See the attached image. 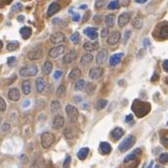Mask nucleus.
<instances>
[{"mask_svg":"<svg viewBox=\"0 0 168 168\" xmlns=\"http://www.w3.org/2000/svg\"><path fill=\"white\" fill-rule=\"evenodd\" d=\"M132 111L138 117H144L150 111V105L149 103H145L139 100H135L132 104Z\"/></svg>","mask_w":168,"mask_h":168,"instance_id":"nucleus-1","label":"nucleus"},{"mask_svg":"<svg viewBox=\"0 0 168 168\" xmlns=\"http://www.w3.org/2000/svg\"><path fill=\"white\" fill-rule=\"evenodd\" d=\"M136 143V137L133 135H129L127 136L124 140L119 144L118 146V150L121 153H125L127 150H129Z\"/></svg>","mask_w":168,"mask_h":168,"instance_id":"nucleus-2","label":"nucleus"},{"mask_svg":"<svg viewBox=\"0 0 168 168\" xmlns=\"http://www.w3.org/2000/svg\"><path fill=\"white\" fill-rule=\"evenodd\" d=\"M37 72H38L37 66L31 64V65H27L25 67H23L20 69V74L22 76H34V75H36Z\"/></svg>","mask_w":168,"mask_h":168,"instance_id":"nucleus-3","label":"nucleus"},{"mask_svg":"<svg viewBox=\"0 0 168 168\" xmlns=\"http://www.w3.org/2000/svg\"><path fill=\"white\" fill-rule=\"evenodd\" d=\"M55 142V136L50 132H45L41 135V146L44 149H49Z\"/></svg>","mask_w":168,"mask_h":168,"instance_id":"nucleus-4","label":"nucleus"},{"mask_svg":"<svg viewBox=\"0 0 168 168\" xmlns=\"http://www.w3.org/2000/svg\"><path fill=\"white\" fill-rule=\"evenodd\" d=\"M66 113L68 114V117L71 120V122H76L78 118V111L76 108L72 105H68L66 107Z\"/></svg>","mask_w":168,"mask_h":168,"instance_id":"nucleus-5","label":"nucleus"},{"mask_svg":"<svg viewBox=\"0 0 168 168\" xmlns=\"http://www.w3.org/2000/svg\"><path fill=\"white\" fill-rule=\"evenodd\" d=\"M42 56H43V51L40 47H36V48L32 49L31 51L28 52V54H27V58L32 61L41 59Z\"/></svg>","mask_w":168,"mask_h":168,"instance_id":"nucleus-6","label":"nucleus"},{"mask_svg":"<svg viewBox=\"0 0 168 168\" xmlns=\"http://www.w3.org/2000/svg\"><path fill=\"white\" fill-rule=\"evenodd\" d=\"M64 51H65V46H63V45L56 46V47L50 49V51H49V57L53 58V59H56V58H58L61 54L64 53Z\"/></svg>","mask_w":168,"mask_h":168,"instance_id":"nucleus-7","label":"nucleus"},{"mask_svg":"<svg viewBox=\"0 0 168 168\" xmlns=\"http://www.w3.org/2000/svg\"><path fill=\"white\" fill-rule=\"evenodd\" d=\"M50 40L52 43L54 44H59V43H62L66 40V36L65 34L63 32H56L54 34H52L51 37H50Z\"/></svg>","mask_w":168,"mask_h":168,"instance_id":"nucleus-8","label":"nucleus"},{"mask_svg":"<svg viewBox=\"0 0 168 168\" xmlns=\"http://www.w3.org/2000/svg\"><path fill=\"white\" fill-rule=\"evenodd\" d=\"M130 19H131V16H130L129 13H127V12L122 13V14L119 16V18H118V26L120 27H125L129 23Z\"/></svg>","mask_w":168,"mask_h":168,"instance_id":"nucleus-9","label":"nucleus"},{"mask_svg":"<svg viewBox=\"0 0 168 168\" xmlns=\"http://www.w3.org/2000/svg\"><path fill=\"white\" fill-rule=\"evenodd\" d=\"M103 75V69L101 68H93L89 72V77L91 79H99Z\"/></svg>","mask_w":168,"mask_h":168,"instance_id":"nucleus-10","label":"nucleus"},{"mask_svg":"<svg viewBox=\"0 0 168 168\" xmlns=\"http://www.w3.org/2000/svg\"><path fill=\"white\" fill-rule=\"evenodd\" d=\"M107 57H108V51L106 49H102L99 53H98L96 58V62L98 65H103V64L106 62Z\"/></svg>","mask_w":168,"mask_h":168,"instance_id":"nucleus-11","label":"nucleus"},{"mask_svg":"<svg viewBox=\"0 0 168 168\" xmlns=\"http://www.w3.org/2000/svg\"><path fill=\"white\" fill-rule=\"evenodd\" d=\"M119 40H120V33L118 31H113L108 38L107 42L109 45H115L119 42Z\"/></svg>","mask_w":168,"mask_h":168,"instance_id":"nucleus-12","label":"nucleus"},{"mask_svg":"<svg viewBox=\"0 0 168 168\" xmlns=\"http://www.w3.org/2000/svg\"><path fill=\"white\" fill-rule=\"evenodd\" d=\"M61 9V6H60V4L58 3V2H53V3H51L50 4V6L48 8V11H47V16L48 17H51V16H53L54 14L58 13L60 11Z\"/></svg>","mask_w":168,"mask_h":168,"instance_id":"nucleus-13","label":"nucleus"},{"mask_svg":"<svg viewBox=\"0 0 168 168\" xmlns=\"http://www.w3.org/2000/svg\"><path fill=\"white\" fill-rule=\"evenodd\" d=\"M85 35H87L90 39L92 40H95L98 38V32H97V30L94 27H86L85 30L83 31Z\"/></svg>","mask_w":168,"mask_h":168,"instance_id":"nucleus-14","label":"nucleus"},{"mask_svg":"<svg viewBox=\"0 0 168 168\" xmlns=\"http://www.w3.org/2000/svg\"><path fill=\"white\" fill-rule=\"evenodd\" d=\"M64 124H65V119L62 115H56L53 120V127L55 129H61L63 128Z\"/></svg>","mask_w":168,"mask_h":168,"instance_id":"nucleus-15","label":"nucleus"},{"mask_svg":"<svg viewBox=\"0 0 168 168\" xmlns=\"http://www.w3.org/2000/svg\"><path fill=\"white\" fill-rule=\"evenodd\" d=\"M123 57V53H117V54H114L111 57V59H109V65L113 66V67H115L117 66L118 64L121 62V59H122Z\"/></svg>","mask_w":168,"mask_h":168,"instance_id":"nucleus-16","label":"nucleus"},{"mask_svg":"<svg viewBox=\"0 0 168 168\" xmlns=\"http://www.w3.org/2000/svg\"><path fill=\"white\" fill-rule=\"evenodd\" d=\"M75 58H76V51L72 50L68 54H67L63 58V62H64V64H67L68 65V64L72 63L75 60Z\"/></svg>","mask_w":168,"mask_h":168,"instance_id":"nucleus-17","label":"nucleus"},{"mask_svg":"<svg viewBox=\"0 0 168 168\" xmlns=\"http://www.w3.org/2000/svg\"><path fill=\"white\" fill-rule=\"evenodd\" d=\"M83 48H84V50L88 51V52L95 51V50H97L98 48H99V43H98L97 41H95V42L87 41V42L84 43Z\"/></svg>","mask_w":168,"mask_h":168,"instance_id":"nucleus-18","label":"nucleus"},{"mask_svg":"<svg viewBox=\"0 0 168 168\" xmlns=\"http://www.w3.org/2000/svg\"><path fill=\"white\" fill-rule=\"evenodd\" d=\"M123 133H124V131L122 128H120V127H115V128L112 131V137L114 141H117L123 136Z\"/></svg>","mask_w":168,"mask_h":168,"instance_id":"nucleus-19","label":"nucleus"},{"mask_svg":"<svg viewBox=\"0 0 168 168\" xmlns=\"http://www.w3.org/2000/svg\"><path fill=\"white\" fill-rule=\"evenodd\" d=\"M8 97L10 100H12L14 102H17L20 99V92L17 88H12L9 90V93H8Z\"/></svg>","mask_w":168,"mask_h":168,"instance_id":"nucleus-20","label":"nucleus"},{"mask_svg":"<svg viewBox=\"0 0 168 168\" xmlns=\"http://www.w3.org/2000/svg\"><path fill=\"white\" fill-rule=\"evenodd\" d=\"M161 39H167L168 38V24L164 23L163 25L160 27V31H159V35Z\"/></svg>","mask_w":168,"mask_h":168,"instance_id":"nucleus-21","label":"nucleus"},{"mask_svg":"<svg viewBox=\"0 0 168 168\" xmlns=\"http://www.w3.org/2000/svg\"><path fill=\"white\" fill-rule=\"evenodd\" d=\"M93 61V55L92 54H85L81 57L80 59V65L82 66H87L89 64Z\"/></svg>","mask_w":168,"mask_h":168,"instance_id":"nucleus-22","label":"nucleus"},{"mask_svg":"<svg viewBox=\"0 0 168 168\" xmlns=\"http://www.w3.org/2000/svg\"><path fill=\"white\" fill-rule=\"evenodd\" d=\"M31 27H22L21 30H20V33H21V35L22 37L24 38V39H28L30 38V36L31 35Z\"/></svg>","mask_w":168,"mask_h":168,"instance_id":"nucleus-23","label":"nucleus"},{"mask_svg":"<svg viewBox=\"0 0 168 168\" xmlns=\"http://www.w3.org/2000/svg\"><path fill=\"white\" fill-rule=\"evenodd\" d=\"M100 150L103 154H108L112 152V147L111 145H109V143L107 142H102L100 144Z\"/></svg>","mask_w":168,"mask_h":168,"instance_id":"nucleus-24","label":"nucleus"},{"mask_svg":"<svg viewBox=\"0 0 168 168\" xmlns=\"http://www.w3.org/2000/svg\"><path fill=\"white\" fill-rule=\"evenodd\" d=\"M52 69H53V64H52L51 62H49V61H46L44 63L43 67H42V72H43V74H45V75L50 74L51 72H52Z\"/></svg>","mask_w":168,"mask_h":168,"instance_id":"nucleus-25","label":"nucleus"},{"mask_svg":"<svg viewBox=\"0 0 168 168\" xmlns=\"http://www.w3.org/2000/svg\"><path fill=\"white\" fill-rule=\"evenodd\" d=\"M46 88V81L42 78L40 77L36 80V89L39 93H42L44 91V89Z\"/></svg>","mask_w":168,"mask_h":168,"instance_id":"nucleus-26","label":"nucleus"},{"mask_svg":"<svg viewBox=\"0 0 168 168\" xmlns=\"http://www.w3.org/2000/svg\"><path fill=\"white\" fill-rule=\"evenodd\" d=\"M80 75H81V72H80V69L77 68H74L72 69V72H69L68 74V78L71 79V80H73V79H76L78 77H80Z\"/></svg>","mask_w":168,"mask_h":168,"instance_id":"nucleus-27","label":"nucleus"},{"mask_svg":"<svg viewBox=\"0 0 168 168\" xmlns=\"http://www.w3.org/2000/svg\"><path fill=\"white\" fill-rule=\"evenodd\" d=\"M140 153H141V150L140 149H136L134 152H132L130 154H128V155L126 156V158H124V162H125V163H127V162H129V161H131L133 159H135L137 158V155Z\"/></svg>","mask_w":168,"mask_h":168,"instance_id":"nucleus-28","label":"nucleus"},{"mask_svg":"<svg viewBox=\"0 0 168 168\" xmlns=\"http://www.w3.org/2000/svg\"><path fill=\"white\" fill-rule=\"evenodd\" d=\"M89 154V149L88 148H82L79 150V152L77 153V156L80 160H84L86 158H87V155Z\"/></svg>","mask_w":168,"mask_h":168,"instance_id":"nucleus-29","label":"nucleus"},{"mask_svg":"<svg viewBox=\"0 0 168 168\" xmlns=\"http://www.w3.org/2000/svg\"><path fill=\"white\" fill-rule=\"evenodd\" d=\"M31 81L30 80H25L24 82H23V92H24V94L28 95L31 93Z\"/></svg>","mask_w":168,"mask_h":168,"instance_id":"nucleus-30","label":"nucleus"},{"mask_svg":"<svg viewBox=\"0 0 168 168\" xmlns=\"http://www.w3.org/2000/svg\"><path fill=\"white\" fill-rule=\"evenodd\" d=\"M105 23H106V26L108 27H113V25H114V17H113V15L109 14V15L106 16Z\"/></svg>","mask_w":168,"mask_h":168,"instance_id":"nucleus-31","label":"nucleus"},{"mask_svg":"<svg viewBox=\"0 0 168 168\" xmlns=\"http://www.w3.org/2000/svg\"><path fill=\"white\" fill-rule=\"evenodd\" d=\"M50 108H51V112L53 113H57V112H59V109H60V108H61L60 102H59V101H57V100L52 101Z\"/></svg>","mask_w":168,"mask_h":168,"instance_id":"nucleus-32","label":"nucleus"},{"mask_svg":"<svg viewBox=\"0 0 168 168\" xmlns=\"http://www.w3.org/2000/svg\"><path fill=\"white\" fill-rule=\"evenodd\" d=\"M107 105H108V101L107 100H99V101H97L95 108H96L97 111H100V109H103Z\"/></svg>","mask_w":168,"mask_h":168,"instance_id":"nucleus-33","label":"nucleus"},{"mask_svg":"<svg viewBox=\"0 0 168 168\" xmlns=\"http://www.w3.org/2000/svg\"><path fill=\"white\" fill-rule=\"evenodd\" d=\"M20 43L18 41H11L7 44V50L8 51H14V50H17L19 47Z\"/></svg>","mask_w":168,"mask_h":168,"instance_id":"nucleus-34","label":"nucleus"},{"mask_svg":"<svg viewBox=\"0 0 168 168\" xmlns=\"http://www.w3.org/2000/svg\"><path fill=\"white\" fill-rule=\"evenodd\" d=\"M133 27H134L135 28H137V30H139V28H142V27H143V19L137 17V18L133 21Z\"/></svg>","mask_w":168,"mask_h":168,"instance_id":"nucleus-35","label":"nucleus"},{"mask_svg":"<svg viewBox=\"0 0 168 168\" xmlns=\"http://www.w3.org/2000/svg\"><path fill=\"white\" fill-rule=\"evenodd\" d=\"M64 134H65V136L68 139H72L75 137V132L72 128H67L65 130V132H64Z\"/></svg>","mask_w":168,"mask_h":168,"instance_id":"nucleus-36","label":"nucleus"},{"mask_svg":"<svg viewBox=\"0 0 168 168\" xmlns=\"http://www.w3.org/2000/svg\"><path fill=\"white\" fill-rule=\"evenodd\" d=\"M65 93H66V87H65V85L61 84L59 87H58V89H57L56 95L58 97H64V96H65Z\"/></svg>","mask_w":168,"mask_h":168,"instance_id":"nucleus-37","label":"nucleus"},{"mask_svg":"<svg viewBox=\"0 0 168 168\" xmlns=\"http://www.w3.org/2000/svg\"><path fill=\"white\" fill-rule=\"evenodd\" d=\"M108 8L111 10L118 9L119 8V0H113V1H111V3L108 5Z\"/></svg>","mask_w":168,"mask_h":168,"instance_id":"nucleus-38","label":"nucleus"},{"mask_svg":"<svg viewBox=\"0 0 168 168\" xmlns=\"http://www.w3.org/2000/svg\"><path fill=\"white\" fill-rule=\"evenodd\" d=\"M84 87H85V81L82 80V79H80V80L77 81L76 84H75L74 89H75V90H77V91H79V90H83Z\"/></svg>","mask_w":168,"mask_h":168,"instance_id":"nucleus-39","label":"nucleus"},{"mask_svg":"<svg viewBox=\"0 0 168 168\" xmlns=\"http://www.w3.org/2000/svg\"><path fill=\"white\" fill-rule=\"evenodd\" d=\"M71 40L74 43V44H77L80 40V36H79V33L78 32H74L72 35L71 36Z\"/></svg>","mask_w":168,"mask_h":168,"instance_id":"nucleus-40","label":"nucleus"},{"mask_svg":"<svg viewBox=\"0 0 168 168\" xmlns=\"http://www.w3.org/2000/svg\"><path fill=\"white\" fill-rule=\"evenodd\" d=\"M71 161H72V158L69 155H68L65 161L63 163V168H69V165H71Z\"/></svg>","mask_w":168,"mask_h":168,"instance_id":"nucleus-41","label":"nucleus"},{"mask_svg":"<svg viewBox=\"0 0 168 168\" xmlns=\"http://www.w3.org/2000/svg\"><path fill=\"white\" fill-rule=\"evenodd\" d=\"M159 161L162 162V163H167L168 162V154L167 153L161 154L159 156Z\"/></svg>","mask_w":168,"mask_h":168,"instance_id":"nucleus-42","label":"nucleus"},{"mask_svg":"<svg viewBox=\"0 0 168 168\" xmlns=\"http://www.w3.org/2000/svg\"><path fill=\"white\" fill-rule=\"evenodd\" d=\"M16 58L15 57H9L8 60H7V65L9 67H14L16 65Z\"/></svg>","mask_w":168,"mask_h":168,"instance_id":"nucleus-43","label":"nucleus"},{"mask_svg":"<svg viewBox=\"0 0 168 168\" xmlns=\"http://www.w3.org/2000/svg\"><path fill=\"white\" fill-rule=\"evenodd\" d=\"M1 131H2L3 134H4V133H8L10 131V124L6 123V122L3 123L2 126H1Z\"/></svg>","mask_w":168,"mask_h":168,"instance_id":"nucleus-44","label":"nucleus"},{"mask_svg":"<svg viewBox=\"0 0 168 168\" xmlns=\"http://www.w3.org/2000/svg\"><path fill=\"white\" fill-rule=\"evenodd\" d=\"M107 1H108V0H97L96 4H95V7L96 8H101L107 3Z\"/></svg>","mask_w":168,"mask_h":168,"instance_id":"nucleus-45","label":"nucleus"},{"mask_svg":"<svg viewBox=\"0 0 168 168\" xmlns=\"http://www.w3.org/2000/svg\"><path fill=\"white\" fill-rule=\"evenodd\" d=\"M22 8H23V6L21 3H16L12 8V11L13 12H19V11L22 10Z\"/></svg>","mask_w":168,"mask_h":168,"instance_id":"nucleus-46","label":"nucleus"},{"mask_svg":"<svg viewBox=\"0 0 168 168\" xmlns=\"http://www.w3.org/2000/svg\"><path fill=\"white\" fill-rule=\"evenodd\" d=\"M131 36V31H125V33H124V39H123V43L124 44H126L127 43V41H128V39H129V37Z\"/></svg>","mask_w":168,"mask_h":168,"instance_id":"nucleus-47","label":"nucleus"},{"mask_svg":"<svg viewBox=\"0 0 168 168\" xmlns=\"http://www.w3.org/2000/svg\"><path fill=\"white\" fill-rule=\"evenodd\" d=\"M109 27H105V28H103L102 30V32H101V36L103 37V38H106V37H108V35H109Z\"/></svg>","mask_w":168,"mask_h":168,"instance_id":"nucleus-48","label":"nucleus"},{"mask_svg":"<svg viewBox=\"0 0 168 168\" xmlns=\"http://www.w3.org/2000/svg\"><path fill=\"white\" fill-rule=\"evenodd\" d=\"M5 109H6V103H5L3 98L0 99V109H1V112H4Z\"/></svg>","mask_w":168,"mask_h":168,"instance_id":"nucleus-49","label":"nucleus"},{"mask_svg":"<svg viewBox=\"0 0 168 168\" xmlns=\"http://www.w3.org/2000/svg\"><path fill=\"white\" fill-rule=\"evenodd\" d=\"M71 13H72V11L71 10ZM72 20L74 21V22H78L79 20H80V16H79V14H77V13H72Z\"/></svg>","mask_w":168,"mask_h":168,"instance_id":"nucleus-50","label":"nucleus"},{"mask_svg":"<svg viewBox=\"0 0 168 168\" xmlns=\"http://www.w3.org/2000/svg\"><path fill=\"white\" fill-rule=\"evenodd\" d=\"M63 76V72H61V71H57L55 73H54V77H55V79H59V78H61Z\"/></svg>","mask_w":168,"mask_h":168,"instance_id":"nucleus-51","label":"nucleus"},{"mask_svg":"<svg viewBox=\"0 0 168 168\" xmlns=\"http://www.w3.org/2000/svg\"><path fill=\"white\" fill-rule=\"evenodd\" d=\"M125 121L127 123H131L133 122V115L132 114H128L127 117H125Z\"/></svg>","mask_w":168,"mask_h":168,"instance_id":"nucleus-52","label":"nucleus"},{"mask_svg":"<svg viewBox=\"0 0 168 168\" xmlns=\"http://www.w3.org/2000/svg\"><path fill=\"white\" fill-rule=\"evenodd\" d=\"M162 67H163V69L166 72H168V60H165V61H163V64H162Z\"/></svg>","mask_w":168,"mask_h":168,"instance_id":"nucleus-53","label":"nucleus"},{"mask_svg":"<svg viewBox=\"0 0 168 168\" xmlns=\"http://www.w3.org/2000/svg\"><path fill=\"white\" fill-rule=\"evenodd\" d=\"M143 45L145 46V47H148V46H150V41L148 38H145L144 41H143Z\"/></svg>","mask_w":168,"mask_h":168,"instance_id":"nucleus-54","label":"nucleus"},{"mask_svg":"<svg viewBox=\"0 0 168 168\" xmlns=\"http://www.w3.org/2000/svg\"><path fill=\"white\" fill-rule=\"evenodd\" d=\"M155 80H158V74H156V73H154L153 75V78L150 79V81H152V82H154V81H155Z\"/></svg>","mask_w":168,"mask_h":168,"instance_id":"nucleus-55","label":"nucleus"},{"mask_svg":"<svg viewBox=\"0 0 168 168\" xmlns=\"http://www.w3.org/2000/svg\"><path fill=\"white\" fill-rule=\"evenodd\" d=\"M1 1L4 4H10L11 2H12V0H1Z\"/></svg>","mask_w":168,"mask_h":168,"instance_id":"nucleus-56","label":"nucleus"},{"mask_svg":"<svg viewBox=\"0 0 168 168\" xmlns=\"http://www.w3.org/2000/svg\"><path fill=\"white\" fill-rule=\"evenodd\" d=\"M27 105H30V101H28V100H26V101L24 102V104H23V106H24V107H27Z\"/></svg>","mask_w":168,"mask_h":168,"instance_id":"nucleus-57","label":"nucleus"},{"mask_svg":"<svg viewBox=\"0 0 168 168\" xmlns=\"http://www.w3.org/2000/svg\"><path fill=\"white\" fill-rule=\"evenodd\" d=\"M24 19H25V17H24V16H19V17H18V21H19V22H23V21H24Z\"/></svg>","mask_w":168,"mask_h":168,"instance_id":"nucleus-58","label":"nucleus"},{"mask_svg":"<svg viewBox=\"0 0 168 168\" xmlns=\"http://www.w3.org/2000/svg\"><path fill=\"white\" fill-rule=\"evenodd\" d=\"M135 1H136L137 3H144V2H146L147 0H135Z\"/></svg>","mask_w":168,"mask_h":168,"instance_id":"nucleus-59","label":"nucleus"},{"mask_svg":"<svg viewBox=\"0 0 168 168\" xmlns=\"http://www.w3.org/2000/svg\"><path fill=\"white\" fill-rule=\"evenodd\" d=\"M153 164H154V161H150V164H149V166H148V168H152V167H153Z\"/></svg>","mask_w":168,"mask_h":168,"instance_id":"nucleus-60","label":"nucleus"},{"mask_svg":"<svg viewBox=\"0 0 168 168\" xmlns=\"http://www.w3.org/2000/svg\"><path fill=\"white\" fill-rule=\"evenodd\" d=\"M86 8H87L86 5H81V6H80V9H86Z\"/></svg>","mask_w":168,"mask_h":168,"instance_id":"nucleus-61","label":"nucleus"},{"mask_svg":"<svg viewBox=\"0 0 168 168\" xmlns=\"http://www.w3.org/2000/svg\"><path fill=\"white\" fill-rule=\"evenodd\" d=\"M154 168H162V167H161L160 165H156V166H155Z\"/></svg>","mask_w":168,"mask_h":168,"instance_id":"nucleus-62","label":"nucleus"},{"mask_svg":"<svg viewBox=\"0 0 168 168\" xmlns=\"http://www.w3.org/2000/svg\"><path fill=\"white\" fill-rule=\"evenodd\" d=\"M167 125H168V122H167Z\"/></svg>","mask_w":168,"mask_h":168,"instance_id":"nucleus-63","label":"nucleus"},{"mask_svg":"<svg viewBox=\"0 0 168 168\" xmlns=\"http://www.w3.org/2000/svg\"><path fill=\"white\" fill-rule=\"evenodd\" d=\"M167 141H168V140H167Z\"/></svg>","mask_w":168,"mask_h":168,"instance_id":"nucleus-64","label":"nucleus"}]
</instances>
